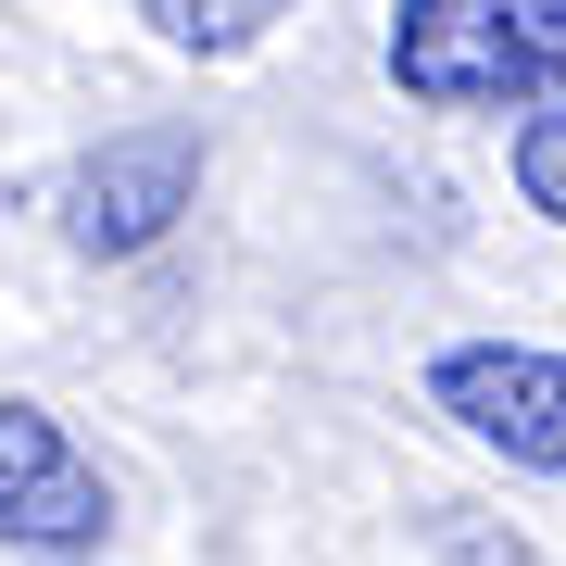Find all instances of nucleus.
<instances>
[{
    "mask_svg": "<svg viewBox=\"0 0 566 566\" xmlns=\"http://www.w3.org/2000/svg\"><path fill=\"white\" fill-rule=\"evenodd\" d=\"M390 88L428 114H566V0H403Z\"/></svg>",
    "mask_w": 566,
    "mask_h": 566,
    "instance_id": "1",
    "label": "nucleus"
},
{
    "mask_svg": "<svg viewBox=\"0 0 566 566\" xmlns=\"http://www.w3.org/2000/svg\"><path fill=\"white\" fill-rule=\"evenodd\" d=\"M428 403H441L465 441H491L504 465L566 479V353H528V340H453L441 365H428Z\"/></svg>",
    "mask_w": 566,
    "mask_h": 566,
    "instance_id": "2",
    "label": "nucleus"
},
{
    "mask_svg": "<svg viewBox=\"0 0 566 566\" xmlns=\"http://www.w3.org/2000/svg\"><path fill=\"white\" fill-rule=\"evenodd\" d=\"M189 189H202V139L189 126H126V139H102L63 177V240L76 252H151L164 227L189 214Z\"/></svg>",
    "mask_w": 566,
    "mask_h": 566,
    "instance_id": "3",
    "label": "nucleus"
},
{
    "mask_svg": "<svg viewBox=\"0 0 566 566\" xmlns=\"http://www.w3.org/2000/svg\"><path fill=\"white\" fill-rule=\"evenodd\" d=\"M102 516H114L102 465L63 441L39 403H0V542H25V554H88Z\"/></svg>",
    "mask_w": 566,
    "mask_h": 566,
    "instance_id": "4",
    "label": "nucleus"
},
{
    "mask_svg": "<svg viewBox=\"0 0 566 566\" xmlns=\"http://www.w3.org/2000/svg\"><path fill=\"white\" fill-rule=\"evenodd\" d=\"M139 13H151V39H164V51L227 63V51H252L277 13H303V0H139Z\"/></svg>",
    "mask_w": 566,
    "mask_h": 566,
    "instance_id": "5",
    "label": "nucleus"
},
{
    "mask_svg": "<svg viewBox=\"0 0 566 566\" xmlns=\"http://www.w3.org/2000/svg\"><path fill=\"white\" fill-rule=\"evenodd\" d=\"M516 189H528V214L566 227V114H528L516 126Z\"/></svg>",
    "mask_w": 566,
    "mask_h": 566,
    "instance_id": "6",
    "label": "nucleus"
}]
</instances>
